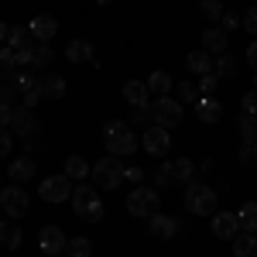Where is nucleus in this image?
<instances>
[{
  "instance_id": "18",
  "label": "nucleus",
  "mask_w": 257,
  "mask_h": 257,
  "mask_svg": "<svg viewBox=\"0 0 257 257\" xmlns=\"http://www.w3.org/2000/svg\"><path fill=\"white\" fill-rule=\"evenodd\" d=\"M185 65H189L192 76H209V72H213V55H209L206 48H196V52L185 59Z\"/></svg>"
},
{
  "instance_id": "37",
  "label": "nucleus",
  "mask_w": 257,
  "mask_h": 257,
  "mask_svg": "<svg viewBox=\"0 0 257 257\" xmlns=\"http://www.w3.org/2000/svg\"><path fill=\"white\" fill-rule=\"evenodd\" d=\"M216 86H219V76H216V72H209V76H199V93H202V96H209Z\"/></svg>"
},
{
  "instance_id": "16",
  "label": "nucleus",
  "mask_w": 257,
  "mask_h": 257,
  "mask_svg": "<svg viewBox=\"0 0 257 257\" xmlns=\"http://www.w3.org/2000/svg\"><path fill=\"white\" fill-rule=\"evenodd\" d=\"M31 35H35V41H52L55 38V31H59V21L52 18V14H38V18H31Z\"/></svg>"
},
{
  "instance_id": "48",
  "label": "nucleus",
  "mask_w": 257,
  "mask_h": 257,
  "mask_svg": "<svg viewBox=\"0 0 257 257\" xmlns=\"http://www.w3.org/2000/svg\"><path fill=\"white\" fill-rule=\"evenodd\" d=\"M96 4H103V7H106V4H113V0H96Z\"/></svg>"
},
{
  "instance_id": "2",
  "label": "nucleus",
  "mask_w": 257,
  "mask_h": 257,
  "mask_svg": "<svg viewBox=\"0 0 257 257\" xmlns=\"http://www.w3.org/2000/svg\"><path fill=\"white\" fill-rule=\"evenodd\" d=\"M216 206H219V196L209 185H202L199 178H192V182L185 185V209H189L192 216H213Z\"/></svg>"
},
{
  "instance_id": "17",
  "label": "nucleus",
  "mask_w": 257,
  "mask_h": 257,
  "mask_svg": "<svg viewBox=\"0 0 257 257\" xmlns=\"http://www.w3.org/2000/svg\"><path fill=\"white\" fill-rule=\"evenodd\" d=\"M202 48H206L209 55H223V52H226V31H223V28H206V31H202Z\"/></svg>"
},
{
  "instance_id": "49",
  "label": "nucleus",
  "mask_w": 257,
  "mask_h": 257,
  "mask_svg": "<svg viewBox=\"0 0 257 257\" xmlns=\"http://www.w3.org/2000/svg\"><path fill=\"white\" fill-rule=\"evenodd\" d=\"M254 89H257V72H254Z\"/></svg>"
},
{
  "instance_id": "51",
  "label": "nucleus",
  "mask_w": 257,
  "mask_h": 257,
  "mask_svg": "<svg viewBox=\"0 0 257 257\" xmlns=\"http://www.w3.org/2000/svg\"><path fill=\"white\" fill-rule=\"evenodd\" d=\"M0 189H4V185H0Z\"/></svg>"
},
{
  "instance_id": "31",
  "label": "nucleus",
  "mask_w": 257,
  "mask_h": 257,
  "mask_svg": "<svg viewBox=\"0 0 257 257\" xmlns=\"http://www.w3.org/2000/svg\"><path fill=\"white\" fill-rule=\"evenodd\" d=\"M168 89H172V76H168V72H151V79H148V93H155V96H168Z\"/></svg>"
},
{
  "instance_id": "22",
  "label": "nucleus",
  "mask_w": 257,
  "mask_h": 257,
  "mask_svg": "<svg viewBox=\"0 0 257 257\" xmlns=\"http://www.w3.org/2000/svg\"><path fill=\"white\" fill-rule=\"evenodd\" d=\"M0 243H4L7 250H18L21 247V226L14 219H0Z\"/></svg>"
},
{
  "instance_id": "42",
  "label": "nucleus",
  "mask_w": 257,
  "mask_h": 257,
  "mask_svg": "<svg viewBox=\"0 0 257 257\" xmlns=\"http://www.w3.org/2000/svg\"><path fill=\"white\" fill-rule=\"evenodd\" d=\"M11 144H14L11 131H4V127H0V158H7V155H11Z\"/></svg>"
},
{
  "instance_id": "15",
  "label": "nucleus",
  "mask_w": 257,
  "mask_h": 257,
  "mask_svg": "<svg viewBox=\"0 0 257 257\" xmlns=\"http://www.w3.org/2000/svg\"><path fill=\"white\" fill-rule=\"evenodd\" d=\"M196 117L202 123H219L223 120V103L216 96H199L196 99Z\"/></svg>"
},
{
  "instance_id": "40",
  "label": "nucleus",
  "mask_w": 257,
  "mask_h": 257,
  "mask_svg": "<svg viewBox=\"0 0 257 257\" xmlns=\"http://www.w3.org/2000/svg\"><path fill=\"white\" fill-rule=\"evenodd\" d=\"M219 28H223V31H233V28H240V18L233 14V11H226V14L219 18Z\"/></svg>"
},
{
  "instance_id": "13",
  "label": "nucleus",
  "mask_w": 257,
  "mask_h": 257,
  "mask_svg": "<svg viewBox=\"0 0 257 257\" xmlns=\"http://www.w3.org/2000/svg\"><path fill=\"white\" fill-rule=\"evenodd\" d=\"M11 131H14L18 138H31V134L41 131V127H38V120H35V113H31L28 106H18L14 117H11Z\"/></svg>"
},
{
  "instance_id": "46",
  "label": "nucleus",
  "mask_w": 257,
  "mask_h": 257,
  "mask_svg": "<svg viewBox=\"0 0 257 257\" xmlns=\"http://www.w3.org/2000/svg\"><path fill=\"white\" fill-rule=\"evenodd\" d=\"M247 62H250V69L257 72V38L250 41V45H247Z\"/></svg>"
},
{
  "instance_id": "6",
  "label": "nucleus",
  "mask_w": 257,
  "mask_h": 257,
  "mask_svg": "<svg viewBox=\"0 0 257 257\" xmlns=\"http://www.w3.org/2000/svg\"><path fill=\"white\" fill-rule=\"evenodd\" d=\"M72 189H76V185H72V178L62 172V175H48L45 182H41V185H38V196L45 199V202H65V199H72Z\"/></svg>"
},
{
  "instance_id": "7",
  "label": "nucleus",
  "mask_w": 257,
  "mask_h": 257,
  "mask_svg": "<svg viewBox=\"0 0 257 257\" xmlns=\"http://www.w3.org/2000/svg\"><path fill=\"white\" fill-rule=\"evenodd\" d=\"M182 117H185V110H182V103H175L172 96H158L151 103V120H155L158 127H175V123H182Z\"/></svg>"
},
{
  "instance_id": "28",
  "label": "nucleus",
  "mask_w": 257,
  "mask_h": 257,
  "mask_svg": "<svg viewBox=\"0 0 257 257\" xmlns=\"http://www.w3.org/2000/svg\"><path fill=\"white\" fill-rule=\"evenodd\" d=\"M233 257H257V233H243L233 240Z\"/></svg>"
},
{
  "instance_id": "12",
  "label": "nucleus",
  "mask_w": 257,
  "mask_h": 257,
  "mask_svg": "<svg viewBox=\"0 0 257 257\" xmlns=\"http://www.w3.org/2000/svg\"><path fill=\"white\" fill-rule=\"evenodd\" d=\"M148 233L155 240H175L178 223L172 216H165V213H155V216H148Z\"/></svg>"
},
{
  "instance_id": "38",
  "label": "nucleus",
  "mask_w": 257,
  "mask_h": 257,
  "mask_svg": "<svg viewBox=\"0 0 257 257\" xmlns=\"http://www.w3.org/2000/svg\"><path fill=\"white\" fill-rule=\"evenodd\" d=\"M240 24H243V28H247V31H250V35L257 38V4L250 7V11H247V14H243V18H240Z\"/></svg>"
},
{
  "instance_id": "26",
  "label": "nucleus",
  "mask_w": 257,
  "mask_h": 257,
  "mask_svg": "<svg viewBox=\"0 0 257 257\" xmlns=\"http://www.w3.org/2000/svg\"><path fill=\"white\" fill-rule=\"evenodd\" d=\"M55 62V52L48 48V41H35L31 45V65H38V69H48Z\"/></svg>"
},
{
  "instance_id": "32",
  "label": "nucleus",
  "mask_w": 257,
  "mask_h": 257,
  "mask_svg": "<svg viewBox=\"0 0 257 257\" xmlns=\"http://www.w3.org/2000/svg\"><path fill=\"white\" fill-rule=\"evenodd\" d=\"M213 72H216L219 79H223V76H230V79H233V76H237V59H233V55H226V52H223V55H216Z\"/></svg>"
},
{
  "instance_id": "35",
  "label": "nucleus",
  "mask_w": 257,
  "mask_h": 257,
  "mask_svg": "<svg viewBox=\"0 0 257 257\" xmlns=\"http://www.w3.org/2000/svg\"><path fill=\"white\" fill-rule=\"evenodd\" d=\"M199 96H202V93H199L196 82H182V86H178V103H196Z\"/></svg>"
},
{
  "instance_id": "3",
  "label": "nucleus",
  "mask_w": 257,
  "mask_h": 257,
  "mask_svg": "<svg viewBox=\"0 0 257 257\" xmlns=\"http://www.w3.org/2000/svg\"><path fill=\"white\" fill-rule=\"evenodd\" d=\"M72 209L86 223H99L103 219V199H99V192L93 185H76L72 189Z\"/></svg>"
},
{
  "instance_id": "8",
  "label": "nucleus",
  "mask_w": 257,
  "mask_h": 257,
  "mask_svg": "<svg viewBox=\"0 0 257 257\" xmlns=\"http://www.w3.org/2000/svg\"><path fill=\"white\" fill-rule=\"evenodd\" d=\"M0 209L11 219H21L28 213V192H24L21 185H4V189H0Z\"/></svg>"
},
{
  "instance_id": "19",
  "label": "nucleus",
  "mask_w": 257,
  "mask_h": 257,
  "mask_svg": "<svg viewBox=\"0 0 257 257\" xmlns=\"http://www.w3.org/2000/svg\"><path fill=\"white\" fill-rule=\"evenodd\" d=\"M38 86H41V96L45 99H62L65 96V79H62V76H52V72H48V76L38 79Z\"/></svg>"
},
{
  "instance_id": "45",
  "label": "nucleus",
  "mask_w": 257,
  "mask_h": 257,
  "mask_svg": "<svg viewBox=\"0 0 257 257\" xmlns=\"http://www.w3.org/2000/svg\"><path fill=\"white\" fill-rule=\"evenodd\" d=\"M11 117H14L11 103H0V127H11Z\"/></svg>"
},
{
  "instance_id": "1",
  "label": "nucleus",
  "mask_w": 257,
  "mask_h": 257,
  "mask_svg": "<svg viewBox=\"0 0 257 257\" xmlns=\"http://www.w3.org/2000/svg\"><path fill=\"white\" fill-rule=\"evenodd\" d=\"M103 141H106V151L110 155H134L138 151V138H134V131H131V123H123V120H110L106 127H103Z\"/></svg>"
},
{
  "instance_id": "34",
  "label": "nucleus",
  "mask_w": 257,
  "mask_h": 257,
  "mask_svg": "<svg viewBox=\"0 0 257 257\" xmlns=\"http://www.w3.org/2000/svg\"><path fill=\"white\" fill-rule=\"evenodd\" d=\"M199 11H202V18H206V21H219L223 14H226L219 0H202V4H199Z\"/></svg>"
},
{
  "instance_id": "4",
  "label": "nucleus",
  "mask_w": 257,
  "mask_h": 257,
  "mask_svg": "<svg viewBox=\"0 0 257 257\" xmlns=\"http://www.w3.org/2000/svg\"><path fill=\"white\" fill-rule=\"evenodd\" d=\"M158 209H161V196H158V189H151V185H138L127 196V213L131 216L148 219V216H155Z\"/></svg>"
},
{
  "instance_id": "39",
  "label": "nucleus",
  "mask_w": 257,
  "mask_h": 257,
  "mask_svg": "<svg viewBox=\"0 0 257 257\" xmlns=\"http://www.w3.org/2000/svg\"><path fill=\"white\" fill-rule=\"evenodd\" d=\"M41 99H45V96H41V86H35V89H28V93H24V106H28V110H35Z\"/></svg>"
},
{
  "instance_id": "24",
  "label": "nucleus",
  "mask_w": 257,
  "mask_h": 257,
  "mask_svg": "<svg viewBox=\"0 0 257 257\" xmlns=\"http://www.w3.org/2000/svg\"><path fill=\"white\" fill-rule=\"evenodd\" d=\"M168 172H172L175 182H185V185H189V182L196 178V165L189 158H175V161H168Z\"/></svg>"
},
{
  "instance_id": "10",
  "label": "nucleus",
  "mask_w": 257,
  "mask_h": 257,
  "mask_svg": "<svg viewBox=\"0 0 257 257\" xmlns=\"http://www.w3.org/2000/svg\"><path fill=\"white\" fill-rule=\"evenodd\" d=\"M209 230H213V237L216 240H237L240 233V219L237 213H213V223H209Z\"/></svg>"
},
{
  "instance_id": "5",
  "label": "nucleus",
  "mask_w": 257,
  "mask_h": 257,
  "mask_svg": "<svg viewBox=\"0 0 257 257\" xmlns=\"http://www.w3.org/2000/svg\"><path fill=\"white\" fill-rule=\"evenodd\" d=\"M93 182H96L99 189H120V182H123V165H120L117 155L99 158L96 165H93Z\"/></svg>"
},
{
  "instance_id": "21",
  "label": "nucleus",
  "mask_w": 257,
  "mask_h": 257,
  "mask_svg": "<svg viewBox=\"0 0 257 257\" xmlns=\"http://www.w3.org/2000/svg\"><path fill=\"white\" fill-rule=\"evenodd\" d=\"M65 59H69V62H96V59H93V45L82 41V38H76V41L65 45Z\"/></svg>"
},
{
  "instance_id": "11",
  "label": "nucleus",
  "mask_w": 257,
  "mask_h": 257,
  "mask_svg": "<svg viewBox=\"0 0 257 257\" xmlns=\"http://www.w3.org/2000/svg\"><path fill=\"white\" fill-rule=\"evenodd\" d=\"M65 243H69V240H65V233H62L59 226H45V230L38 233V247H41L48 257L65 254Z\"/></svg>"
},
{
  "instance_id": "29",
  "label": "nucleus",
  "mask_w": 257,
  "mask_h": 257,
  "mask_svg": "<svg viewBox=\"0 0 257 257\" xmlns=\"http://www.w3.org/2000/svg\"><path fill=\"white\" fill-rule=\"evenodd\" d=\"M237 127H240V138H243V144H257V117H254V113H240Z\"/></svg>"
},
{
  "instance_id": "41",
  "label": "nucleus",
  "mask_w": 257,
  "mask_h": 257,
  "mask_svg": "<svg viewBox=\"0 0 257 257\" xmlns=\"http://www.w3.org/2000/svg\"><path fill=\"white\" fill-rule=\"evenodd\" d=\"M123 182H134V185H144V172L131 165V168H123Z\"/></svg>"
},
{
  "instance_id": "27",
  "label": "nucleus",
  "mask_w": 257,
  "mask_h": 257,
  "mask_svg": "<svg viewBox=\"0 0 257 257\" xmlns=\"http://www.w3.org/2000/svg\"><path fill=\"white\" fill-rule=\"evenodd\" d=\"M237 219H240V230L257 233V202H243L237 209Z\"/></svg>"
},
{
  "instance_id": "33",
  "label": "nucleus",
  "mask_w": 257,
  "mask_h": 257,
  "mask_svg": "<svg viewBox=\"0 0 257 257\" xmlns=\"http://www.w3.org/2000/svg\"><path fill=\"white\" fill-rule=\"evenodd\" d=\"M18 72V62H14V52L11 48H0V82L4 79H11Z\"/></svg>"
},
{
  "instance_id": "47",
  "label": "nucleus",
  "mask_w": 257,
  "mask_h": 257,
  "mask_svg": "<svg viewBox=\"0 0 257 257\" xmlns=\"http://www.w3.org/2000/svg\"><path fill=\"white\" fill-rule=\"evenodd\" d=\"M4 41H7V24L0 21V45H4Z\"/></svg>"
},
{
  "instance_id": "9",
  "label": "nucleus",
  "mask_w": 257,
  "mask_h": 257,
  "mask_svg": "<svg viewBox=\"0 0 257 257\" xmlns=\"http://www.w3.org/2000/svg\"><path fill=\"white\" fill-rule=\"evenodd\" d=\"M141 144H144V151L148 155H155V158H165L168 151H172V138H168V127H148L144 131V138H141Z\"/></svg>"
},
{
  "instance_id": "20",
  "label": "nucleus",
  "mask_w": 257,
  "mask_h": 257,
  "mask_svg": "<svg viewBox=\"0 0 257 257\" xmlns=\"http://www.w3.org/2000/svg\"><path fill=\"white\" fill-rule=\"evenodd\" d=\"M123 99L131 103V106H148V82H123Z\"/></svg>"
},
{
  "instance_id": "30",
  "label": "nucleus",
  "mask_w": 257,
  "mask_h": 257,
  "mask_svg": "<svg viewBox=\"0 0 257 257\" xmlns=\"http://www.w3.org/2000/svg\"><path fill=\"white\" fill-rule=\"evenodd\" d=\"M93 254V240L89 237H72L65 243V257H89Z\"/></svg>"
},
{
  "instance_id": "36",
  "label": "nucleus",
  "mask_w": 257,
  "mask_h": 257,
  "mask_svg": "<svg viewBox=\"0 0 257 257\" xmlns=\"http://www.w3.org/2000/svg\"><path fill=\"white\" fill-rule=\"evenodd\" d=\"M237 158H240V165H247V168H257V144H243Z\"/></svg>"
},
{
  "instance_id": "50",
  "label": "nucleus",
  "mask_w": 257,
  "mask_h": 257,
  "mask_svg": "<svg viewBox=\"0 0 257 257\" xmlns=\"http://www.w3.org/2000/svg\"><path fill=\"white\" fill-rule=\"evenodd\" d=\"M55 257H62V254H55Z\"/></svg>"
},
{
  "instance_id": "43",
  "label": "nucleus",
  "mask_w": 257,
  "mask_h": 257,
  "mask_svg": "<svg viewBox=\"0 0 257 257\" xmlns=\"http://www.w3.org/2000/svg\"><path fill=\"white\" fill-rule=\"evenodd\" d=\"M243 113H254L257 117V89H250V93L243 96Z\"/></svg>"
},
{
  "instance_id": "23",
  "label": "nucleus",
  "mask_w": 257,
  "mask_h": 257,
  "mask_svg": "<svg viewBox=\"0 0 257 257\" xmlns=\"http://www.w3.org/2000/svg\"><path fill=\"white\" fill-rule=\"evenodd\" d=\"M7 45H11V52H24V48H31V45H35L31 28H11V31H7Z\"/></svg>"
},
{
  "instance_id": "44",
  "label": "nucleus",
  "mask_w": 257,
  "mask_h": 257,
  "mask_svg": "<svg viewBox=\"0 0 257 257\" xmlns=\"http://www.w3.org/2000/svg\"><path fill=\"white\" fill-rule=\"evenodd\" d=\"M155 182H158V185H172V182H175V178H172V172H168V165H161L158 172H155Z\"/></svg>"
},
{
  "instance_id": "14",
  "label": "nucleus",
  "mask_w": 257,
  "mask_h": 257,
  "mask_svg": "<svg viewBox=\"0 0 257 257\" xmlns=\"http://www.w3.org/2000/svg\"><path fill=\"white\" fill-rule=\"evenodd\" d=\"M7 175H11V182H14V185L31 182V178H35V158H31V155H18V158H11Z\"/></svg>"
},
{
  "instance_id": "25",
  "label": "nucleus",
  "mask_w": 257,
  "mask_h": 257,
  "mask_svg": "<svg viewBox=\"0 0 257 257\" xmlns=\"http://www.w3.org/2000/svg\"><path fill=\"white\" fill-rule=\"evenodd\" d=\"M65 175L72 178V182H86L89 178V161L79 158V155H69L65 158Z\"/></svg>"
}]
</instances>
